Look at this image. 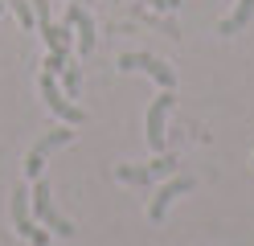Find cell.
I'll list each match as a JSON object with an SVG mask.
<instances>
[{"instance_id":"5","label":"cell","mask_w":254,"mask_h":246,"mask_svg":"<svg viewBox=\"0 0 254 246\" xmlns=\"http://www.w3.org/2000/svg\"><path fill=\"white\" fill-rule=\"evenodd\" d=\"M119 70H127V74H131V70H144L148 78H156V82H160L164 90H172V86H177V70H172L168 62L152 58V54H123V58H119Z\"/></svg>"},{"instance_id":"9","label":"cell","mask_w":254,"mask_h":246,"mask_svg":"<svg viewBox=\"0 0 254 246\" xmlns=\"http://www.w3.org/2000/svg\"><path fill=\"white\" fill-rule=\"evenodd\" d=\"M66 25H74V41H78V54H90L99 37H94V21H90L86 4H70V8H66Z\"/></svg>"},{"instance_id":"1","label":"cell","mask_w":254,"mask_h":246,"mask_svg":"<svg viewBox=\"0 0 254 246\" xmlns=\"http://www.w3.org/2000/svg\"><path fill=\"white\" fill-rule=\"evenodd\" d=\"M29 205L37 209V222H41L45 230H54V234H62V238H70V234H74V222H70V218H62V213H58L54 197H50V185H45L41 176L33 180V193H29Z\"/></svg>"},{"instance_id":"7","label":"cell","mask_w":254,"mask_h":246,"mask_svg":"<svg viewBox=\"0 0 254 246\" xmlns=\"http://www.w3.org/2000/svg\"><path fill=\"white\" fill-rule=\"evenodd\" d=\"M189 189H193V176H177V172H172V176H164V185L156 189L152 205H148V218H152V222H160L164 213H168V205L177 201V197H185Z\"/></svg>"},{"instance_id":"16","label":"cell","mask_w":254,"mask_h":246,"mask_svg":"<svg viewBox=\"0 0 254 246\" xmlns=\"http://www.w3.org/2000/svg\"><path fill=\"white\" fill-rule=\"evenodd\" d=\"M0 12H4V0H0Z\"/></svg>"},{"instance_id":"3","label":"cell","mask_w":254,"mask_h":246,"mask_svg":"<svg viewBox=\"0 0 254 246\" xmlns=\"http://www.w3.org/2000/svg\"><path fill=\"white\" fill-rule=\"evenodd\" d=\"M12 222H17L21 238L33 242V246H50V230L41 222H33V205H29V189H17L12 193Z\"/></svg>"},{"instance_id":"17","label":"cell","mask_w":254,"mask_h":246,"mask_svg":"<svg viewBox=\"0 0 254 246\" xmlns=\"http://www.w3.org/2000/svg\"><path fill=\"white\" fill-rule=\"evenodd\" d=\"M250 164H254V160H250Z\"/></svg>"},{"instance_id":"15","label":"cell","mask_w":254,"mask_h":246,"mask_svg":"<svg viewBox=\"0 0 254 246\" xmlns=\"http://www.w3.org/2000/svg\"><path fill=\"white\" fill-rule=\"evenodd\" d=\"M74 4H90V0H74Z\"/></svg>"},{"instance_id":"4","label":"cell","mask_w":254,"mask_h":246,"mask_svg":"<svg viewBox=\"0 0 254 246\" xmlns=\"http://www.w3.org/2000/svg\"><path fill=\"white\" fill-rule=\"evenodd\" d=\"M70 140H74V131H70V127L45 131V136H41L33 148H29V156H25V176H29V180H37V176H41V168H45V156L58 152V148H62V144H70Z\"/></svg>"},{"instance_id":"11","label":"cell","mask_w":254,"mask_h":246,"mask_svg":"<svg viewBox=\"0 0 254 246\" xmlns=\"http://www.w3.org/2000/svg\"><path fill=\"white\" fill-rule=\"evenodd\" d=\"M8 8L17 12V21H21L25 29H33V21H37V12H33V4H29V0H8Z\"/></svg>"},{"instance_id":"14","label":"cell","mask_w":254,"mask_h":246,"mask_svg":"<svg viewBox=\"0 0 254 246\" xmlns=\"http://www.w3.org/2000/svg\"><path fill=\"white\" fill-rule=\"evenodd\" d=\"M62 82H66V94L74 98L78 94V70H74V66H70V70H62Z\"/></svg>"},{"instance_id":"12","label":"cell","mask_w":254,"mask_h":246,"mask_svg":"<svg viewBox=\"0 0 254 246\" xmlns=\"http://www.w3.org/2000/svg\"><path fill=\"white\" fill-rule=\"evenodd\" d=\"M33 4V12H37V29L45 33V29H54V21H50V0H29Z\"/></svg>"},{"instance_id":"8","label":"cell","mask_w":254,"mask_h":246,"mask_svg":"<svg viewBox=\"0 0 254 246\" xmlns=\"http://www.w3.org/2000/svg\"><path fill=\"white\" fill-rule=\"evenodd\" d=\"M168 107H172V90L156 94V103L148 107V144L156 148V152H164V119H168Z\"/></svg>"},{"instance_id":"6","label":"cell","mask_w":254,"mask_h":246,"mask_svg":"<svg viewBox=\"0 0 254 246\" xmlns=\"http://www.w3.org/2000/svg\"><path fill=\"white\" fill-rule=\"evenodd\" d=\"M177 172V156H156L152 164H139V168H131V164H123L119 168V180L123 185H152V180H164V176H172Z\"/></svg>"},{"instance_id":"2","label":"cell","mask_w":254,"mask_h":246,"mask_svg":"<svg viewBox=\"0 0 254 246\" xmlns=\"http://www.w3.org/2000/svg\"><path fill=\"white\" fill-rule=\"evenodd\" d=\"M41 98H45V107H50L58 119H66L70 127L86 123V111H82V107H74L70 98H66V90L58 86V74H54V70H41Z\"/></svg>"},{"instance_id":"13","label":"cell","mask_w":254,"mask_h":246,"mask_svg":"<svg viewBox=\"0 0 254 246\" xmlns=\"http://www.w3.org/2000/svg\"><path fill=\"white\" fill-rule=\"evenodd\" d=\"M144 4H152L156 12H164V16H172V12L181 8V0H144Z\"/></svg>"},{"instance_id":"10","label":"cell","mask_w":254,"mask_h":246,"mask_svg":"<svg viewBox=\"0 0 254 246\" xmlns=\"http://www.w3.org/2000/svg\"><path fill=\"white\" fill-rule=\"evenodd\" d=\"M250 21H254V0H238V8L217 25V33H221V37H234V33H242Z\"/></svg>"}]
</instances>
